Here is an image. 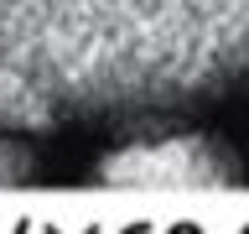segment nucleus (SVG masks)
Segmentation results:
<instances>
[{"label": "nucleus", "mask_w": 249, "mask_h": 234, "mask_svg": "<svg viewBox=\"0 0 249 234\" xmlns=\"http://www.w3.org/2000/svg\"><path fill=\"white\" fill-rule=\"evenodd\" d=\"M0 78L52 125L187 109L249 83V0H0Z\"/></svg>", "instance_id": "f257e3e1"}, {"label": "nucleus", "mask_w": 249, "mask_h": 234, "mask_svg": "<svg viewBox=\"0 0 249 234\" xmlns=\"http://www.w3.org/2000/svg\"><path fill=\"white\" fill-rule=\"evenodd\" d=\"M104 187H171V193H197V187H229L233 156L213 136H161L135 140L109 151L93 172Z\"/></svg>", "instance_id": "f03ea898"}, {"label": "nucleus", "mask_w": 249, "mask_h": 234, "mask_svg": "<svg viewBox=\"0 0 249 234\" xmlns=\"http://www.w3.org/2000/svg\"><path fill=\"white\" fill-rule=\"evenodd\" d=\"M31 172H36V156H31L26 146H16V140H5V136H0V187L26 182Z\"/></svg>", "instance_id": "7ed1b4c3"}]
</instances>
